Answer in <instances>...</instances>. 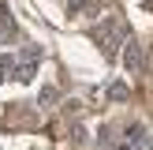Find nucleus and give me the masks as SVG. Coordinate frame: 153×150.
Instances as JSON below:
<instances>
[{"label": "nucleus", "mask_w": 153, "mask_h": 150, "mask_svg": "<svg viewBox=\"0 0 153 150\" xmlns=\"http://www.w3.org/2000/svg\"><path fill=\"white\" fill-rule=\"evenodd\" d=\"M97 41L105 45V56H112L116 45H123V30H120L116 22H105V30H97Z\"/></svg>", "instance_id": "nucleus-1"}, {"label": "nucleus", "mask_w": 153, "mask_h": 150, "mask_svg": "<svg viewBox=\"0 0 153 150\" xmlns=\"http://www.w3.org/2000/svg\"><path fill=\"white\" fill-rule=\"evenodd\" d=\"M123 45H127V52H123L127 71H138V68H142V49H138V41H123Z\"/></svg>", "instance_id": "nucleus-2"}, {"label": "nucleus", "mask_w": 153, "mask_h": 150, "mask_svg": "<svg viewBox=\"0 0 153 150\" xmlns=\"http://www.w3.org/2000/svg\"><path fill=\"white\" fill-rule=\"evenodd\" d=\"M34 71H37V60H22V64L15 68V79H19V82H30Z\"/></svg>", "instance_id": "nucleus-3"}, {"label": "nucleus", "mask_w": 153, "mask_h": 150, "mask_svg": "<svg viewBox=\"0 0 153 150\" xmlns=\"http://www.w3.org/2000/svg\"><path fill=\"white\" fill-rule=\"evenodd\" d=\"M127 94H131L127 82H112V86H108V98H112V101H127Z\"/></svg>", "instance_id": "nucleus-4"}, {"label": "nucleus", "mask_w": 153, "mask_h": 150, "mask_svg": "<svg viewBox=\"0 0 153 150\" xmlns=\"http://www.w3.org/2000/svg\"><path fill=\"white\" fill-rule=\"evenodd\" d=\"M56 101V86H41V94H37V105H52Z\"/></svg>", "instance_id": "nucleus-5"}, {"label": "nucleus", "mask_w": 153, "mask_h": 150, "mask_svg": "<svg viewBox=\"0 0 153 150\" xmlns=\"http://www.w3.org/2000/svg\"><path fill=\"white\" fill-rule=\"evenodd\" d=\"M82 8H94V0H71V11H82Z\"/></svg>", "instance_id": "nucleus-6"}, {"label": "nucleus", "mask_w": 153, "mask_h": 150, "mask_svg": "<svg viewBox=\"0 0 153 150\" xmlns=\"http://www.w3.org/2000/svg\"><path fill=\"white\" fill-rule=\"evenodd\" d=\"M4 68H11V56H4V60H0V82H4Z\"/></svg>", "instance_id": "nucleus-7"}, {"label": "nucleus", "mask_w": 153, "mask_h": 150, "mask_svg": "<svg viewBox=\"0 0 153 150\" xmlns=\"http://www.w3.org/2000/svg\"><path fill=\"white\" fill-rule=\"evenodd\" d=\"M4 19H7V8H4V4H0V22H4Z\"/></svg>", "instance_id": "nucleus-8"}]
</instances>
